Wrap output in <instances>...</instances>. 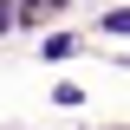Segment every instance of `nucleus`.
<instances>
[{"instance_id":"f257e3e1","label":"nucleus","mask_w":130,"mask_h":130,"mask_svg":"<svg viewBox=\"0 0 130 130\" xmlns=\"http://www.w3.org/2000/svg\"><path fill=\"white\" fill-rule=\"evenodd\" d=\"M65 52H78V39H72V32H52L46 39V59H65Z\"/></svg>"},{"instance_id":"f03ea898","label":"nucleus","mask_w":130,"mask_h":130,"mask_svg":"<svg viewBox=\"0 0 130 130\" xmlns=\"http://www.w3.org/2000/svg\"><path fill=\"white\" fill-rule=\"evenodd\" d=\"M104 32H130V7H117V13H104Z\"/></svg>"},{"instance_id":"7ed1b4c3","label":"nucleus","mask_w":130,"mask_h":130,"mask_svg":"<svg viewBox=\"0 0 130 130\" xmlns=\"http://www.w3.org/2000/svg\"><path fill=\"white\" fill-rule=\"evenodd\" d=\"M26 7H52V0H26Z\"/></svg>"}]
</instances>
